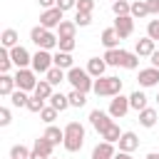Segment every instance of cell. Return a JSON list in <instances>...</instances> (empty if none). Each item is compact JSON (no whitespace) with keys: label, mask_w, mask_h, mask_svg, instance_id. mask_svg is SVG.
Listing matches in <instances>:
<instances>
[{"label":"cell","mask_w":159,"mask_h":159,"mask_svg":"<svg viewBox=\"0 0 159 159\" xmlns=\"http://www.w3.org/2000/svg\"><path fill=\"white\" fill-rule=\"evenodd\" d=\"M10 57H12V65L20 70V67H30L32 65V55L22 47V45H15L12 50H10Z\"/></svg>","instance_id":"8fae6325"},{"label":"cell","mask_w":159,"mask_h":159,"mask_svg":"<svg viewBox=\"0 0 159 159\" xmlns=\"http://www.w3.org/2000/svg\"><path fill=\"white\" fill-rule=\"evenodd\" d=\"M30 159H50V157H45L42 152H37V149H32V154H30Z\"/></svg>","instance_id":"f907efd6"},{"label":"cell","mask_w":159,"mask_h":159,"mask_svg":"<svg viewBox=\"0 0 159 159\" xmlns=\"http://www.w3.org/2000/svg\"><path fill=\"white\" fill-rule=\"evenodd\" d=\"M57 50L72 52V50H75V37H60V40H57Z\"/></svg>","instance_id":"60d3db41"},{"label":"cell","mask_w":159,"mask_h":159,"mask_svg":"<svg viewBox=\"0 0 159 159\" xmlns=\"http://www.w3.org/2000/svg\"><path fill=\"white\" fill-rule=\"evenodd\" d=\"M157 104H159V94H157Z\"/></svg>","instance_id":"f5cc1de1"},{"label":"cell","mask_w":159,"mask_h":159,"mask_svg":"<svg viewBox=\"0 0 159 159\" xmlns=\"http://www.w3.org/2000/svg\"><path fill=\"white\" fill-rule=\"evenodd\" d=\"M147 35L152 40H159V20H149L147 22Z\"/></svg>","instance_id":"b9f144b4"},{"label":"cell","mask_w":159,"mask_h":159,"mask_svg":"<svg viewBox=\"0 0 159 159\" xmlns=\"http://www.w3.org/2000/svg\"><path fill=\"white\" fill-rule=\"evenodd\" d=\"M47 102H50L57 112H65V109L70 107V97H67V94H62V92H52V97H50Z\"/></svg>","instance_id":"603a6c76"},{"label":"cell","mask_w":159,"mask_h":159,"mask_svg":"<svg viewBox=\"0 0 159 159\" xmlns=\"http://www.w3.org/2000/svg\"><path fill=\"white\" fill-rule=\"evenodd\" d=\"M10 67H12L10 50H7V47H2V50H0V72H10Z\"/></svg>","instance_id":"e575fe53"},{"label":"cell","mask_w":159,"mask_h":159,"mask_svg":"<svg viewBox=\"0 0 159 159\" xmlns=\"http://www.w3.org/2000/svg\"><path fill=\"white\" fill-rule=\"evenodd\" d=\"M157 119H159V114H157V109H152V107H144V109L139 112V124L147 127V129H152V127L157 124Z\"/></svg>","instance_id":"44dd1931"},{"label":"cell","mask_w":159,"mask_h":159,"mask_svg":"<svg viewBox=\"0 0 159 159\" xmlns=\"http://www.w3.org/2000/svg\"><path fill=\"white\" fill-rule=\"evenodd\" d=\"M17 40H20V35H17L12 27L2 30V35H0V42H2V47H7V50H12V47L17 45Z\"/></svg>","instance_id":"484cf974"},{"label":"cell","mask_w":159,"mask_h":159,"mask_svg":"<svg viewBox=\"0 0 159 159\" xmlns=\"http://www.w3.org/2000/svg\"><path fill=\"white\" fill-rule=\"evenodd\" d=\"M104 70H107V62H104V57H89V62H87V72L97 80V77H102L104 75Z\"/></svg>","instance_id":"ac0fdd59"},{"label":"cell","mask_w":159,"mask_h":159,"mask_svg":"<svg viewBox=\"0 0 159 159\" xmlns=\"http://www.w3.org/2000/svg\"><path fill=\"white\" fill-rule=\"evenodd\" d=\"M52 57H55V65H57V67H62V70H70V67H75V62H72V55H70V52H62V50H57Z\"/></svg>","instance_id":"83f0119b"},{"label":"cell","mask_w":159,"mask_h":159,"mask_svg":"<svg viewBox=\"0 0 159 159\" xmlns=\"http://www.w3.org/2000/svg\"><path fill=\"white\" fill-rule=\"evenodd\" d=\"M139 87H154L159 84V67H147V70H139Z\"/></svg>","instance_id":"7c38bea8"},{"label":"cell","mask_w":159,"mask_h":159,"mask_svg":"<svg viewBox=\"0 0 159 159\" xmlns=\"http://www.w3.org/2000/svg\"><path fill=\"white\" fill-rule=\"evenodd\" d=\"M50 159H57V157H50Z\"/></svg>","instance_id":"db71d44e"},{"label":"cell","mask_w":159,"mask_h":159,"mask_svg":"<svg viewBox=\"0 0 159 159\" xmlns=\"http://www.w3.org/2000/svg\"><path fill=\"white\" fill-rule=\"evenodd\" d=\"M57 7L60 10H77V0H57Z\"/></svg>","instance_id":"f6af8a7d"},{"label":"cell","mask_w":159,"mask_h":159,"mask_svg":"<svg viewBox=\"0 0 159 159\" xmlns=\"http://www.w3.org/2000/svg\"><path fill=\"white\" fill-rule=\"evenodd\" d=\"M147 7H149V15H159V0H147Z\"/></svg>","instance_id":"bcb514c9"},{"label":"cell","mask_w":159,"mask_h":159,"mask_svg":"<svg viewBox=\"0 0 159 159\" xmlns=\"http://www.w3.org/2000/svg\"><path fill=\"white\" fill-rule=\"evenodd\" d=\"M149 60H152V67H159V50H154Z\"/></svg>","instance_id":"c3c4849f"},{"label":"cell","mask_w":159,"mask_h":159,"mask_svg":"<svg viewBox=\"0 0 159 159\" xmlns=\"http://www.w3.org/2000/svg\"><path fill=\"white\" fill-rule=\"evenodd\" d=\"M12 122V114H10V109L7 107H0V127H7Z\"/></svg>","instance_id":"ee69618b"},{"label":"cell","mask_w":159,"mask_h":159,"mask_svg":"<svg viewBox=\"0 0 159 159\" xmlns=\"http://www.w3.org/2000/svg\"><path fill=\"white\" fill-rule=\"evenodd\" d=\"M27 109H30V112H35V114H40V112L45 109V99H40L37 94H32V97L27 99Z\"/></svg>","instance_id":"74e56055"},{"label":"cell","mask_w":159,"mask_h":159,"mask_svg":"<svg viewBox=\"0 0 159 159\" xmlns=\"http://www.w3.org/2000/svg\"><path fill=\"white\" fill-rule=\"evenodd\" d=\"M154 42H157V40H152L149 35H147V37H139V40H137V45H134V52H137L139 57H152V52L157 50V47H154Z\"/></svg>","instance_id":"9a60e30c"},{"label":"cell","mask_w":159,"mask_h":159,"mask_svg":"<svg viewBox=\"0 0 159 159\" xmlns=\"http://www.w3.org/2000/svg\"><path fill=\"white\" fill-rule=\"evenodd\" d=\"M75 22H77V27H87L92 22V12H77L75 10Z\"/></svg>","instance_id":"ab89813d"},{"label":"cell","mask_w":159,"mask_h":159,"mask_svg":"<svg viewBox=\"0 0 159 159\" xmlns=\"http://www.w3.org/2000/svg\"><path fill=\"white\" fill-rule=\"evenodd\" d=\"M119 40H122V37L117 35V30H114V27H107V30L102 32V40H99V42H102L107 50H114V47H119Z\"/></svg>","instance_id":"d6986e66"},{"label":"cell","mask_w":159,"mask_h":159,"mask_svg":"<svg viewBox=\"0 0 159 159\" xmlns=\"http://www.w3.org/2000/svg\"><path fill=\"white\" fill-rule=\"evenodd\" d=\"M37 72L35 70H30V67H20L17 72H15V84H17V89H25V92H35V87H37Z\"/></svg>","instance_id":"5b68a950"},{"label":"cell","mask_w":159,"mask_h":159,"mask_svg":"<svg viewBox=\"0 0 159 159\" xmlns=\"http://www.w3.org/2000/svg\"><path fill=\"white\" fill-rule=\"evenodd\" d=\"M117 149L112 142H99L94 149H92V159H114Z\"/></svg>","instance_id":"5bb4252c"},{"label":"cell","mask_w":159,"mask_h":159,"mask_svg":"<svg viewBox=\"0 0 159 159\" xmlns=\"http://www.w3.org/2000/svg\"><path fill=\"white\" fill-rule=\"evenodd\" d=\"M42 137H47V139L57 147L60 142H65V129H60V127H55V124H47V129H45Z\"/></svg>","instance_id":"cb8c5ba5"},{"label":"cell","mask_w":159,"mask_h":159,"mask_svg":"<svg viewBox=\"0 0 159 159\" xmlns=\"http://www.w3.org/2000/svg\"><path fill=\"white\" fill-rule=\"evenodd\" d=\"M117 147H119V152H134V149L139 147V137H137L134 132H122Z\"/></svg>","instance_id":"4fadbf2b"},{"label":"cell","mask_w":159,"mask_h":159,"mask_svg":"<svg viewBox=\"0 0 159 159\" xmlns=\"http://www.w3.org/2000/svg\"><path fill=\"white\" fill-rule=\"evenodd\" d=\"M67 97H70V107H77V109H80V107H84V104H87V92L72 89Z\"/></svg>","instance_id":"f546056e"},{"label":"cell","mask_w":159,"mask_h":159,"mask_svg":"<svg viewBox=\"0 0 159 159\" xmlns=\"http://www.w3.org/2000/svg\"><path fill=\"white\" fill-rule=\"evenodd\" d=\"M77 32V22L75 20H62L60 27H57V37H75Z\"/></svg>","instance_id":"d4e9b609"},{"label":"cell","mask_w":159,"mask_h":159,"mask_svg":"<svg viewBox=\"0 0 159 159\" xmlns=\"http://www.w3.org/2000/svg\"><path fill=\"white\" fill-rule=\"evenodd\" d=\"M119 137H122V129H119V124H117V122H112V124L102 132V139H104V142H112V144H117V142H119Z\"/></svg>","instance_id":"4316f807"},{"label":"cell","mask_w":159,"mask_h":159,"mask_svg":"<svg viewBox=\"0 0 159 159\" xmlns=\"http://www.w3.org/2000/svg\"><path fill=\"white\" fill-rule=\"evenodd\" d=\"M94 10V0H77V12H92Z\"/></svg>","instance_id":"7bdbcfd3"},{"label":"cell","mask_w":159,"mask_h":159,"mask_svg":"<svg viewBox=\"0 0 159 159\" xmlns=\"http://www.w3.org/2000/svg\"><path fill=\"white\" fill-rule=\"evenodd\" d=\"M45 80L55 87V84H60V82H65L67 80V70H62V67H57V65H52L50 70H47V75H45Z\"/></svg>","instance_id":"ffe728a7"},{"label":"cell","mask_w":159,"mask_h":159,"mask_svg":"<svg viewBox=\"0 0 159 159\" xmlns=\"http://www.w3.org/2000/svg\"><path fill=\"white\" fill-rule=\"evenodd\" d=\"M122 67H124V70H137V67H139V55H137V52H127Z\"/></svg>","instance_id":"f35d334b"},{"label":"cell","mask_w":159,"mask_h":159,"mask_svg":"<svg viewBox=\"0 0 159 159\" xmlns=\"http://www.w3.org/2000/svg\"><path fill=\"white\" fill-rule=\"evenodd\" d=\"M114 159H134V157H132V152H117Z\"/></svg>","instance_id":"681fc988"},{"label":"cell","mask_w":159,"mask_h":159,"mask_svg":"<svg viewBox=\"0 0 159 159\" xmlns=\"http://www.w3.org/2000/svg\"><path fill=\"white\" fill-rule=\"evenodd\" d=\"M10 159H12V157H10Z\"/></svg>","instance_id":"9f6ffc18"},{"label":"cell","mask_w":159,"mask_h":159,"mask_svg":"<svg viewBox=\"0 0 159 159\" xmlns=\"http://www.w3.org/2000/svg\"><path fill=\"white\" fill-rule=\"evenodd\" d=\"M114 30H117V35L124 40V37H129L132 32H134V17L132 15H119L117 20H114V25H112Z\"/></svg>","instance_id":"30bf717a"},{"label":"cell","mask_w":159,"mask_h":159,"mask_svg":"<svg viewBox=\"0 0 159 159\" xmlns=\"http://www.w3.org/2000/svg\"><path fill=\"white\" fill-rule=\"evenodd\" d=\"M112 2H114V0H112Z\"/></svg>","instance_id":"11a10c76"},{"label":"cell","mask_w":159,"mask_h":159,"mask_svg":"<svg viewBox=\"0 0 159 159\" xmlns=\"http://www.w3.org/2000/svg\"><path fill=\"white\" fill-rule=\"evenodd\" d=\"M30 40H32L40 50H55L60 37H57L52 30H47V27H42V25H35V27L30 30Z\"/></svg>","instance_id":"3957f363"},{"label":"cell","mask_w":159,"mask_h":159,"mask_svg":"<svg viewBox=\"0 0 159 159\" xmlns=\"http://www.w3.org/2000/svg\"><path fill=\"white\" fill-rule=\"evenodd\" d=\"M15 89H17V84H15V75L2 72V75H0V94H2V97H10Z\"/></svg>","instance_id":"e0dca14e"},{"label":"cell","mask_w":159,"mask_h":159,"mask_svg":"<svg viewBox=\"0 0 159 159\" xmlns=\"http://www.w3.org/2000/svg\"><path fill=\"white\" fill-rule=\"evenodd\" d=\"M129 107L137 109V112H142V109L147 107V94H144L142 89H134V92L129 94Z\"/></svg>","instance_id":"7402d4cb"},{"label":"cell","mask_w":159,"mask_h":159,"mask_svg":"<svg viewBox=\"0 0 159 159\" xmlns=\"http://www.w3.org/2000/svg\"><path fill=\"white\" fill-rule=\"evenodd\" d=\"M144 159H159V152H149V154H147Z\"/></svg>","instance_id":"816d5d0a"},{"label":"cell","mask_w":159,"mask_h":159,"mask_svg":"<svg viewBox=\"0 0 159 159\" xmlns=\"http://www.w3.org/2000/svg\"><path fill=\"white\" fill-rule=\"evenodd\" d=\"M112 122H114V117H112L109 112H102V109H92V112H89V124H92L99 134H102Z\"/></svg>","instance_id":"9c48e42d"},{"label":"cell","mask_w":159,"mask_h":159,"mask_svg":"<svg viewBox=\"0 0 159 159\" xmlns=\"http://www.w3.org/2000/svg\"><path fill=\"white\" fill-rule=\"evenodd\" d=\"M55 65V57H52V52L50 50H37L35 55H32V70L37 72V75H47V70Z\"/></svg>","instance_id":"8992f818"},{"label":"cell","mask_w":159,"mask_h":159,"mask_svg":"<svg viewBox=\"0 0 159 159\" xmlns=\"http://www.w3.org/2000/svg\"><path fill=\"white\" fill-rule=\"evenodd\" d=\"M52 92H55V89H52V84H50V82H47V80H40V82H37V87H35V92H32V94H37V97H40V99H45V102H47V99H50V97H52Z\"/></svg>","instance_id":"f1b7e54d"},{"label":"cell","mask_w":159,"mask_h":159,"mask_svg":"<svg viewBox=\"0 0 159 159\" xmlns=\"http://www.w3.org/2000/svg\"><path fill=\"white\" fill-rule=\"evenodd\" d=\"M62 15H65V10H60L57 5L50 7V10H42V15H40V25L47 27V30H55V27H60Z\"/></svg>","instance_id":"ba28073f"},{"label":"cell","mask_w":159,"mask_h":159,"mask_svg":"<svg viewBox=\"0 0 159 159\" xmlns=\"http://www.w3.org/2000/svg\"><path fill=\"white\" fill-rule=\"evenodd\" d=\"M57 114H60V112H57V109H55L52 104H47V107H45V109L40 112V119H42L45 124H52V122L57 119Z\"/></svg>","instance_id":"d590c367"},{"label":"cell","mask_w":159,"mask_h":159,"mask_svg":"<svg viewBox=\"0 0 159 159\" xmlns=\"http://www.w3.org/2000/svg\"><path fill=\"white\" fill-rule=\"evenodd\" d=\"M129 109H132V107H129V97H124V94L119 92V94H114V97L109 99V109H107V112H109L114 119H122Z\"/></svg>","instance_id":"52a82bcc"},{"label":"cell","mask_w":159,"mask_h":159,"mask_svg":"<svg viewBox=\"0 0 159 159\" xmlns=\"http://www.w3.org/2000/svg\"><path fill=\"white\" fill-rule=\"evenodd\" d=\"M32 149L42 152L45 157H52V149H55V144H52L47 137H40V139H35V147H32Z\"/></svg>","instance_id":"4dcf8cb0"},{"label":"cell","mask_w":159,"mask_h":159,"mask_svg":"<svg viewBox=\"0 0 159 159\" xmlns=\"http://www.w3.org/2000/svg\"><path fill=\"white\" fill-rule=\"evenodd\" d=\"M30 149L27 147H22V144H12V149H10V157L12 159H30Z\"/></svg>","instance_id":"8d00e7d4"},{"label":"cell","mask_w":159,"mask_h":159,"mask_svg":"<svg viewBox=\"0 0 159 159\" xmlns=\"http://www.w3.org/2000/svg\"><path fill=\"white\" fill-rule=\"evenodd\" d=\"M92 92H94L97 97H114V94L122 92V80H119V77H112V75H102V77L94 80Z\"/></svg>","instance_id":"7a4b0ae2"},{"label":"cell","mask_w":159,"mask_h":159,"mask_svg":"<svg viewBox=\"0 0 159 159\" xmlns=\"http://www.w3.org/2000/svg\"><path fill=\"white\" fill-rule=\"evenodd\" d=\"M27 92L25 89H15L12 94H10V102H12V107H27Z\"/></svg>","instance_id":"d6a6232c"},{"label":"cell","mask_w":159,"mask_h":159,"mask_svg":"<svg viewBox=\"0 0 159 159\" xmlns=\"http://www.w3.org/2000/svg\"><path fill=\"white\" fill-rule=\"evenodd\" d=\"M124 57H127V50H122V47H114V50H107L104 52V62L109 67H122L124 65Z\"/></svg>","instance_id":"2e32d148"},{"label":"cell","mask_w":159,"mask_h":159,"mask_svg":"<svg viewBox=\"0 0 159 159\" xmlns=\"http://www.w3.org/2000/svg\"><path fill=\"white\" fill-rule=\"evenodd\" d=\"M134 20L137 17H147L149 15V7H147V0H137V2H132V12H129Z\"/></svg>","instance_id":"1f68e13d"},{"label":"cell","mask_w":159,"mask_h":159,"mask_svg":"<svg viewBox=\"0 0 159 159\" xmlns=\"http://www.w3.org/2000/svg\"><path fill=\"white\" fill-rule=\"evenodd\" d=\"M67 82L72 84V89H80V92H89L94 87V80L87 70L82 67H70L67 70Z\"/></svg>","instance_id":"277c9868"},{"label":"cell","mask_w":159,"mask_h":159,"mask_svg":"<svg viewBox=\"0 0 159 159\" xmlns=\"http://www.w3.org/2000/svg\"><path fill=\"white\" fill-rule=\"evenodd\" d=\"M112 12H114L117 17H119V15H129V12H132V5H129L127 0H114V2H112Z\"/></svg>","instance_id":"836d02e7"},{"label":"cell","mask_w":159,"mask_h":159,"mask_svg":"<svg viewBox=\"0 0 159 159\" xmlns=\"http://www.w3.org/2000/svg\"><path fill=\"white\" fill-rule=\"evenodd\" d=\"M37 2H40V7H42V10H50V7H55V5H57V0H37Z\"/></svg>","instance_id":"7dc6e473"},{"label":"cell","mask_w":159,"mask_h":159,"mask_svg":"<svg viewBox=\"0 0 159 159\" xmlns=\"http://www.w3.org/2000/svg\"><path fill=\"white\" fill-rule=\"evenodd\" d=\"M82 144H84V127H82L80 122H67L62 147H65L67 152H80Z\"/></svg>","instance_id":"6da1fadb"}]
</instances>
